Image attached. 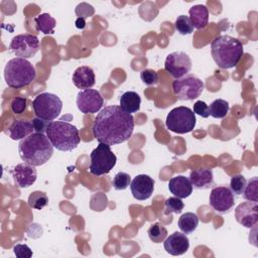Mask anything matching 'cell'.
Here are the masks:
<instances>
[{
  "mask_svg": "<svg viewBox=\"0 0 258 258\" xmlns=\"http://www.w3.org/2000/svg\"><path fill=\"white\" fill-rule=\"evenodd\" d=\"M104 99L100 92L94 89L80 91L77 95V107L83 114H94L101 110Z\"/></svg>",
  "mask_w": 258,
  "mask_h": 258,
  "instance_id": "7c38bea8",
  "label": "cell"
},
{
  "mask_svg": "<svg viewBox=\"0 0 258 258\" xmlns=\"http://www.w3.org/2000/svg\"><path fill=\"white\" fill-rule=\"evenodd\" d=\"M194 113L200 115L203 118H208L210 116L209 106L204 101L199 100L194 104Z\"/></svg>",
  "mask_w": 258,
  "mask_h": 258,
  "instance_id": "74e56055",
  "label": "cell"
},
{
  "mask_svg": "<svg viewBox=\"0 0 258 258\" xmlns=\"http://www.w3.org/2000/svg\"><path fill=\"white\" fill-rule=\"evenodd\" d=\"M164 70L174 79L182 78L191 70V59L183 51H173L166 56Z\"/></svg>",
  "mask_w": 258,
  "mask_h": 258,
  "instance_id": "8fae6325",
  "label": "cell"
},
{
  "mask_svg": "<svg viewBox=\"0 0 258 258\" xmlns=\"http://www.w3.org/2000/svg\"><path fill=\"white\" fill-rule=\"evenodd\" d=\"M9 50L17 57L30 58L39 50V40L33 34H18L12 38L9 44Z\"/></svg>",
  "mask_w": 258,
  "mask_h": 258,
  "instance_id": "30bf717a",
  "label": "cell"
},
{
  "mask_svg": "<svg viewBox=\"0 0 258 258\" xmlns=\"http://www.w3.org/2000/svg\"><path fill=\"white\" fill-rule=\"evenodd\" d=\"M235 204L234 194L227 186H216L210 194V206L218 213L229 212Z\"/></svg>",
  "mask_w": 258,
  "mask_h": 258,
  "instance_id": "4fadbf2b",
  "label": "cell"
},
{
  "mask_svg": "<svg viewBox=\"0 0 258 258\" xmlns=\"http://www.w3.org/2000/svg\"><path fill=\"white\" fill-rule=\"evenodd\" d=\"M210 115L214 118H224L229 112V103L223 99H217L211 103L209 106Z\"/></svg>",
  "mask_w": 258,
  "mask_h": 258,
  "instance_id": "484cf974",
  "label": "cell"
},
{
  "mask_svg": "<svg viewBox=\"0 0 258 258\" xmlns=\"http://www.w3.org/2000/svg\"><path fill=\"white\" fill-rule=\"evenodd\" d=\"M163 247L168 254L179 256L188 250L189 240L184 233L174 232L164 240Z\"/></svg>",
  "mask_w": 258,
  "mask_h": 258,
  "instance_id": "e0dca14e",
  "label": "cell"
},
{
  "mask_svg": "<svg viewBox=\"0 0 258 258\" xmlns=\"http://www.w3.org/2000/svg\"><path fill=\"white\" fill-rule=\"evenodd\" d=\"M192 187L197 189H207L214 184V175L211 168L194 169L189 174Z\"/></svg>",
  "mask_w": 258,
  "mask_h": 258,
  "instance_id": "ffe728a7",
  "label": "cell"
},
{
  "mask_svg": "<svg viewBox=\"0 0 258 258\" xmlns=\"http://www.w3.org/2000/svg\"><path fill=\"white\" fill-rule=\"evenodd\" d=\"M36 77L33 64L22 57H13L5 66L4 79L8 87L20 89L28 86Z\"/></svg>",
  "mask_w": 258,
  "mask_h": 258,
  "instance_id": "5b68a950",
  "label": "cell"
},
{
  "mask_svg": "<svg viewBox=\"0 0 258 258\" xmlns=\"http://www.w3.org/2000/svg\"><path fill=\"white\" fill-rule=\"evenodd\" d=\"M13 252L18 258H30L32 256V250L25 244H16L13 247Z\"/></svg>",
  "mask_w": 258,
  "mask_h": 258,
  "instance_id": "e575fe53",
  "label": "cell"
},
{
  "mask_svg": "<svg viewBox=\"0 0 258 258\" xmlns=\"http://www.w3.org/2000/svg\"><path fill=\"white\" fill-rule=\"evenodd\" d=\"M48 204V198L45 192L40 190L32 191L27 200V205L31 209L41 210Z\"/></svg>",
  "mask_w": 258,
  "mask_h": 258,
  "instance_id": "4316f807",
  "label": "cell"
},
{
  "mask_svg": "<svg viewBox=\"0 0 258 258\" xmlns=\"http://www.w3.org/2000/svg\"><path fill=\"white\" fill-rule=\"evenodd\" d=\"M130 189L134 199L145 201L153 194L154 179L147 174H138L131 181Z\"/></svg>",
  "mask_w": 258,
  "mask_h": 258,
  "instance_id": "2e32d148",
  "label": "cell"
},
{
  "mask_svg": "<svg viewBox=\"0 0 258 258\" xmlns=\"http://www.w3.org/2000/svg\"><path fill=\"white\" fill-rule=\"evenodd\" d=\"M45 134L52 146L59 151H72L81 141L79 129L62 120L50 121Z\"/></svg>",
  "mask_w": 258,
  "mask_h": 258,
  "instance_id": "277c9868",
  "label": "cell"
},
{
  "mask_svg": "<svg viewBox=\"0 0 258 258\" xmlns=\"http://www.w3.org/2000/svg\"><path fill=\"white\" fill-rule=\"evenodd\" d=\"M191 25L197 29H203L209 22V10L205 5H194L188 10Z\"/></svg>",
  "mask_w": 258,
  "mask_h": 258,
  "instance_id": "7402d4cb",
  "label": "cell"
},
{
  "mask_svg": "<svg viewBox=\"0 0 258 258\" xmlns=\"http://www.w3.org/2000/svg\"><path fill=\"white\" fill-rule=\"evenodd\" d=\"M50 121H45V120H42L40 118H33L32 119V124H33V127H34V131L35 133H46V129H47V126L49 124Z\"/></svg>",
  "mask_w": 258,
  "mask_h": 258,
  "instance_id": "f35d334b",
  "label": "cell"
},
{
  "mask_svg": "<svg viewBox=\"0 0 258 258\" xmlns=\"http://www.w3.org/2000/svg\"><path fill=\"white\" fill-rule=\"evenodd\" d=\"M247 180L242 174H236L231 177L230 180V189L233 194L240 196L243 194Z\"/></svg>",
  "mask_w": 258,
  "mask_h": 258,
  "instance_id": "4dcf8cb0",
  "label": "cell"
},
{
  "mask_svg": "<svg viewBox=\"0 0 258 258\" xmlns=\"http://www.w3.org/2000/svg\"><path fill=\"white\" fill-rule=\"evenodd\" d=\"M140 79L146 86H154L158 84V74L151 69H145L140 73Z\"/></svg>",
  "mask_w": 258,
  "mask_h": 258,
  "instance_id": "836d02e7",
  "label": "cell"
},
{
  "mask_svg": "<svg viewBox=\"0 0 258 258\" xmlns=\"http://www.w3.org/2000/svg\"><path fill=\"white\" fill-rule=\"evenodd\" d=\"M32 108L37 118L45 121H52L61 112L62 102L56 95L45 92L34 98Z\"/></svg>",
  "mask_w": 258,
  "mask_h": 258,
  "instance_id": "52a82bcc",
  "label": "cell"
},
{
  "mask_svg": "<svg viewBox=\"0 0 258 258\" xmlns=\"http://www.w3.org/2000/svg\"><path fill=\"white\" fill-rule=\"evenodd\" d=\"M141 98L133 91L125 92L120 97V107L127 113H135L140 110Z\"/></svg>",
  "mask_w": 258,
  "mask_h": 258,
  "instance_id": "603a6c76",
  "label": "cell"
},
{
  "mask_svg": "<svg viewBox=\"0 0 258 258\" xmlns=\"http://www.w3.org/2000/svg\"><path fill=\"white\" fill-rule=\"evenodd\" d=\"M76 13L79 16V18H86L90 17L94 14V8L88 3H81L76 8Z\"/></svg>",
  "mask_w": 258,
  "mask_h": 258,
  "instance_id": "d590c367",
  "label": "cell"
},
{
  "mask_svg": "<svg viewBox=\"0 0 258 258\" xmlns=\"http://www.w3.org/2000/svg\"><path fill=\"white\" fill-rule=\"evenodd\" d=\"M95 73L88 66L77 68L73 74V83L79 89H91L95 85Z\"/></svg>",
  "mask_w": 258,
  "mask_h": 258,
  "instance_id": "ac0fdd59",
  "label": "cell"
},
{
  "mask_svg": "<svg viewBox=\"0 0 258 258\" xmlns=\"http://www.w3.org/2000/svg\"><path fill=\"white\" fill-rule=\"evenodd\" d=\"M257 186H258V178L257 176H254L246 183L245 189L243 191L244 199L250 202H257L258 201Z\"/></svg>",
  "mask_w": 258,
  "mask_h": 258,
  "instance_id": "f1b7e54d",
  "label": "cell"
},
{
  "mask_svg": "<svg viewBox=\"0 0 258 258\" xmlns=\"http://www.w3.org/2000/svg\"><path fill=\"white\" fill-rule=\"evenodd\" d=\"M34 127L32 122L26 120H15L8 128V135L13 140H22L32 134Z\"/></svg>",
  "mask_w": 258,
  "mask_h": 258,
  "instance_id": "44dd1931",
  "label": "cell"
},
{
  "mask_svg": "<svg viewBox=\"0 0 258 258\" xmlns=\"http://www.w3.org/2000/svg\"><path fill=\"white\" fill-rule=\"evenodd\" d=\"M175 29L177 30L178 33L185 35V34H190L194 31V26L191 25V22L188 18V16L185 15H179L175 19L174 23Z\"/></svg>",
  "mask_w": 258,
  "mask_h": 258,
  "instance_id": "f546056e",
  "label": "cell"
},
{
  "mask_svg": "<svg viewBox=\"0 0 258 258\" xmlns=\"http://www.w3.org/2000/svg\"><path fill=\"white\" fill-rule=\"evenodd\" d=\"M177 225L182 233H184L185 235L190 234L198 228L199 217L195 213L190 212L182 214L178 219Z\"/></svg>",
  "mask_w": 258,
  "mask_h": 258,
  "instance_id": "cb8c5ba5",
  "label": "cell"
},
{
  "mask_svg": "<svg viewBox=\"0 0 258 258\" xmlns=\"http://www.w3.org/2000/svg\"><path fill=\"white\" fill-rule=\"evenodd\" d=\"M165 208L167 213L180 214L184 208V204L181 199L177 197H170L165 201Z\"/></svg>",
  "mask_w": 258,
  "mask_h": 258,
  "instance_id": "d6a6232c",
  "label": "cell"
},
{
  "mask_svg": "<svg viewBox=\"0 0 258 258\" xmlns=\"http://www.w3.org/2000/svg\"><path fill=\"white\" fill-rule=\"evenodd\" d=\"M90 157V172L96 176L109 173L117 162L116 155L113 153L110 146L105 143H99L91 152Z\"/></svg>",
  "mask_w": 258,
  "mask_h": 258,
  "instance_id": "ba28073f",
  "label": "cell"
},
{
  "mask_svg": "<svg viewBox=\"0 0 258 258\" xmlns=\"http://www.w3.org/2000/svg\"><path fill=\"white\" fill-rule=\"evenodd\" d=\"M11 174L15 185L20 188L29 187L35 182L37 177V171L35 169V166L27 162L17 164L12 169Z\"/></svg>",
  "mask_w": 258,
  "mask_h": 258,
  "instance_id": "9a60e30c",
  "label": "cell"
},
{
  "mask_svg": "<svg viewBox=\"0 0 258 258\" xmlns=\"http://www.w3.org/2000/svg\"><path fill=\"white\" fill-rule=\"evenodd\" d=\"M211 53L219 68L228 70L238 64L244 53V47L238 38L220 35L212 41Z\"/></svg>",
  "mask_w": 258,
  "mask_h": 258,
  "instance_id": "3957f363",
  "label": "cell"
},
{
  "mask_svg": "<svg viewBox=\"0 0 258 258\" xmlns=\"http://www.w3.org/2000/svg\"><path fill=\"white\" fill-rule=\"evenodd\" d=\"M196 114L191 109L184 106L173 108L166 116V128L177 134L192 131L196 127Z\"/></svg>",
  "mask_w": 258,
  "mask_h": 258,
  "instance_id": "8992f818",
  "label": "cell"
},
{
  "mask_svg": "<svg viewBox=\"0 0 258 258\" xmlns=\"http://www.w3.org/2000/svg\"><path fill=\"white\" fill-rule=\"evenodd\" d=\"M236 221L245 228H252L258 221L257 202H244L235 209Z\"/></svg>",
  "mask_w": 258,
  "mask_h": 258,
  "instance_id": "5bb4252c",
  "label": "cell"
},
{
  "mask_svg": "<svg viewBox=\"0 0 258 258\" xmlns=\"http://www.w3.org/2000/svg\"><path fill=\"white\" fill-rule=\"evenodd\" d=\"M147 234H148L149 239L153 243H161L165 240V238L167 236V230L163 225H161L160 223L157 222V223L152 224L149 227Z\"/></svg>",
  "mask_w": 258,
  "mask_h": 258,
  "instance_id": "83f0119b",
  "label": "cell"
},
{
  "mask_svg": "<svg viewBox=\"0 0 258 258\" xmlns=\"http://www.w3.org/2000/svg\"><path fill=\"white\" fill-rule=\"evenodd\" d=\"M169 191L179 199H185L192 192V185L188 177L184 175H176L168 181Z\"/></svg>",
  "mask_w": 258,
  "mask_h": 258,
  "instance_id": "d6986e66",
  "label": "cell"
},
{
  "mask_svg": "<svg viewBox=\"0 0 258 258\" xmlns=\"http://www.w3.org/2000/svg\"><path fill=\"white\" fill-rule=\"evenodd\" d=\"M131 183V177L128 173L120 171L118 172L113 179V186L117 190H124L126 189Z\"/></svg>",
  "mask_w": 258,
  "mask_h": 258,
  "instance_id": "1f68e13d",
  "label": "cell"
},
{
  "mask_svg": "<svg viewBox=\"0 0 258 258\" xmlns=\"http://www.w3.org/2000/svg\"><path fill=\"white\" fill-rule=\"evenodd\" d=\"M205 89L204 82L194 75H185L172 82V92L181 101H189L201 96Z\"/></svg>",
  "mask_w": 258,
  "mask_h": 258,
  "instance_id": "9c48e42d",
  "label": "cell"
},
{
  "mask_svg": "<svg viewBox=\"0 0 258 258\" xmlns=\"http://www.w3.org/2000/svg\"><path fill=\"white\" fill-rule=\"evenodd\" d=\"M36 28L43 34H52L55 27V19L48 13H42L34 19Z\"/></svg>",
  "mask_w": 258,
  "mask_h": 258,
  "instance_id": "d4e9b609",
  "label": "cell"
},
{
  "mask_svg": "<svg viewBox=\"0 0 258 258\" xmlns=\"http://www.w3.org/2000/svg\"><path fill=\"white\" fill-rule=\"evenodd\" d=\"M53 148L46 134L42 133H32L18 144L20 158L33 166L46 163L53 154Z\"/></svg>",
  "mask_w": 258,
  "mask_h": 258,
  "instance_id": "7a4b0ae2",
  "label": "cell"
},
{
  "mask_svg": "<svg viewBox=\"0 0 258 258\" xmlns=\"http://www.w3.org/2000/svg\"><path fill=\"white\" fill-rule=\"evenodd\" d=\"M134 130V118L120 106H107L100 111L93 124V135L99 143L109 146L127 141Z\"/></svg>",
  "mask_w": 258,
  "mask_h": 258,
  "instance_id": "6da1fadb",
  "label": "cell"
},
{
  "mask_svg": "<svg viewBox=\"0 0 258 258\" xmlns=\"http://www.w3.org/2000/svg\"><path fill=\"white\" fill-rule=\"evenodd\" d=\"M26 99L22 97H16L11 102V109L14 114H21L26 109Z\"/></svg>",
  "mask_w": 258,
  "mask_h": 258,
  "instance_id": "8d00e7d4",
  "label": "cell"
},
{
  "mask_svg": "<svg viewBox=\"0 0 258 258\" xmlns=\"http://www.w3.org/2000/svg\"><path fill=\"white\" fill-rule=\"evenodd\" d=\"M86 26V21L84 18H79L76 20V27L79 29H83Z\"/></svg>",
  "mask_w": 258,
  "mask_h": 258,
  "instance_id": "ab89813d",
  "label": "cell"
}]
</instances>
